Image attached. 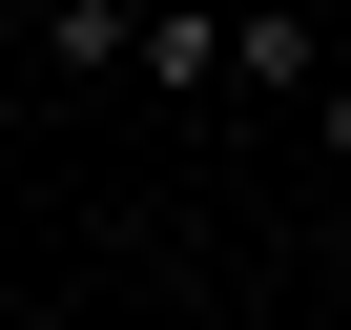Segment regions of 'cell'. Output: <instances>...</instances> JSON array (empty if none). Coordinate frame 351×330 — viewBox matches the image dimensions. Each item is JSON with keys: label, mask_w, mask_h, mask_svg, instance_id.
Returning a JSON list of instances; mask_svg holds the SVG:
<instances>
[{"label": "cell", "mask_w": 351, "mask_h": 330, "mask_svg": "<svg viewBox=\"0 0 351 330\" xmlns=\"http://www.w3.org/2000/svg\"><path fill=\"white\" fill-rule=\"evenodd\" d=\"M145 21H165V0H42V83H104V62H145Z\"/></svg>", "instance_id": "cell-1"}, {"label": "cell", "mask_w": 351, "mask_h": 330, "mask_svg": "<svg viewBox=\"0 0 351 330\" xmlns=\"http://www.w3.org/2000/svg\"><path fill=\"white\" fill-rule=\"evenodd\" d=\"M228 83H248V103H310V83H330V21H289V0L228 21Z\"/></svg>", "instance_id": "cell-2"}, {"label": "cell", "mask_w": 351, "mask_h": 330, "mask_svg": "<svg viewBox=\"0 0 351 330\" xmlns=\"http://www.w3.org/2000/svg\"><path fill=\"white\" fill-rule=\"evenodd\" d=\"M124 83H145V103H207V83H228V21H207V0H165V21H145V62H124Z\"/></svg>", "instance_id": "cell-3"}, {"label": "cell", "mask_w": 351, "mask_h": 330, "mask_svg": "<svg viewBox=\"0 0 351 330\" xmlns=\"http://www.w3.org/2000/svg\"><path fill=\"white\" fill-rule=\"evenodd\" d=\"M310 124H330V165H351V62H330V83H310Z\"/></svg>", "instance_id": "cell-4"}, {"label": "cell", "mask_w": 351, "mask_h": 330, "mask_svg": "<svg viewBox=\"0 0 351 330\" xmlns=\"http://www.w3.org/2000/svg\"><path fill=\"white\" fill-rule=\"evenodd\" d=\"M21 42H42V0H0V62H21Z\"/></svg>", "instance_id": "cell-5"}, {"label": "cell", "mask_w": 351, "mask_h": 330, "mask_svg": "<svg viewBox=\"0 0 351 330\" xmlns=\"http://www.w3.org/2000/svg\"><path fill=\"white\" fill-rule=\"evenodd\" d=\"M0 144H21V62H0Z\"/></svg>", "instance_id": "cell-6"}]
</instances>
